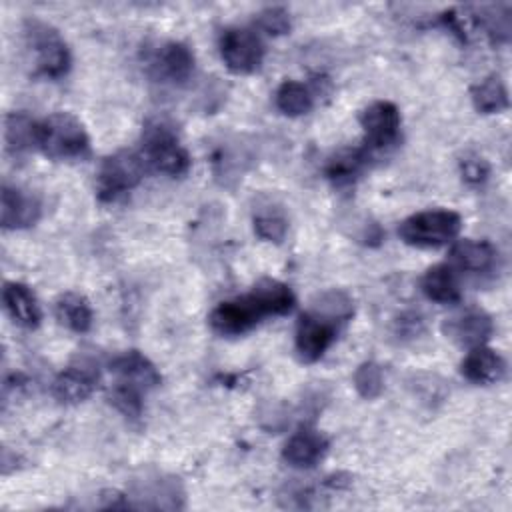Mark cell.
Masks as SVG:
<instances>
[{
    "mask_svg": "<svg viewBox=\"0 0 512 512\" xmlns=\"http://www.w3.org/2000/svg\"><path fill=\"white\" fill-rule=\"evenodd\" d=\"M296 304L288 284L276 278L258 280L244 296L220 302L208 316L210 328L220 336H242L266 316H284Z\"/></svg>",
    "mask_w": 512,
    "mask_h": 512,
    "instance_id": "cell-1",
    "label": "cell"
},
{
    "mask_svg": "<svg viewBox=\"0 0 512 512\" xmlns=\"http://www.w3.org/2000/svg\"><path fill=\"white\" fill-rule=\"evenodd\" d=\"M42 204L32 194L18 186H2L0 200V222L4 230H22L34 226L40 218Z\"/></svg>",
    "mask_w": 512,
    "mask_h": 512,
    "instance_id": "cell-13",
    "label": "cell"
},
{
    "mask_svg": "<svg viewBox=\"0 0 512 512\" xmlns=\"http://www.w3.org/2000/svg\"><path fill=\"white\" fill-rule=\"evenodd\" d=\"M252 226L260 240L280 244L288 232V218L282 208L274 204H262L254 210Z\"/></svg>",
    "mask_w": 512,
    "mask_h": 512,
    "instance_id": "cell-26",
    "label": "cell"
},
{
    "mask_svg": "<svg viewBox=\"0 0 512 512\" xmlns=\"http://www.w3.org/2000/svg\"><path fill=\"white\" fill-rule=\"evenodd\" d=\"M218 48L226 68L234 74H252L262 66L264 44L252 28H226Z\"/></svg>",
    "mask_w": 512,
    "mask_h": 512,
    "instance_id": "cell-8",
    "label": "cell"
},
{
    "mask_svg": "<svg viewBox=\"0 0 512 512\" xmlns=\"http://www.w3.org/2000/svg\"><path fill=\"white\" fill-rule=\"evenodd\" d=\"M142 394L144 390L132 386V384H126V382H120L116 380L108 392V400L110 404L126 418L130 420H138L142 416V410H144V404H142Z\"/></svg>",
    "mask_w": 512,
    "mask_h": 512,
    "instance_id": "cell-27",
    "label": "cell"
},
{
    "mask_svg": "<svg viewBox=\"0 0 512 512\" xmlns=\"http://www.w3.org/2000/svg\"><path fill=\"white\" fill-rule=\"evenodd\" d=\"M442 332L446 338L458 346L474 348L488 342L494 332V322L488 312L478 306H468L442 322Z\"/></svg>",
    "mask_w": 512,
    "mask_h": 512,
    "instance_id": "cell-12",
    "label": "cell"
},
{
    "mask_svg": "<svg viewBox=\"0 0 512 512\" xmlns=\"http://www.w3.org/2000/svg\"><path fill=\"white\" fill-rule=\"evenodd\" d=\"M424 328V322L418 314L414 312H408V314H402L398 320H396V326H394V332L398 338H416Z\"/></svg>",
    "mask_w": 512,
    "mask_h": 512,
    "instance_id": "cell-31",
    "label": "cell"
},
{
    "mask_svg": "<svg viewBox=\"0 0 512 512\" xmlns=\"http://www.w3.org/2000/svg\"><path fill=\"white\" fill-rule=\"evenodd\" d=\"M354 388L366 400L378 398L384 390V372L380 364L362 362L354 372Z\"/></svg>",
    "mask_w": 512,
    "mask_h": 512,
    "instance_id": "cell-28",
    "label": "cell"
},
{
    "mask_svg": "<svg viewBox=\"0 0 512 512\" xmlns=\"http://www.w3.org/2000/svg\"><path fill=\"white\" fill-rule=\"evenodd\" d=\"M4 308L10 318L22 328H36L42 320L40 304L34 292L22 282H6L2 290Z\"/></svg>",
    "mask_w": 512,
    "mask_h": 512,
    "instance_id": "cell-20",
    "label": "cell"
},
{
    "mask_svg": "<svg viewBox=\"0 0 512 512\" xmlns=\"http://www.w3.org/2000/svg\"><path fill=\"white\" fill-rule=\"evenodd\" d=\"M368 160L370 152L364 148V144L356 148H340L332 156H328L324 164V174L336 188H344L358 180V176L368 166Z\"/></svg>",
    "mask_w": 512,
    "mask_h": 512,
    "instance_id": "cell-19",
    "label": "cell"
},
{
    "mask_svg": "<svg viewBox=\"0 0 512 512\" xmlns=\"http://www.w3.org/2000/svg\"><path fill=\"white\" fill-rule=\"evenodd\" d=\"M462 228V218L454 210L436 208V210H422L398 226V236L404 244L414 248H440L444 244L454 242Z\"/></svg>",
    "mask_w": 512,
    "mask_h": 512,
    "instance_id": "cell-4",
    "label": "cell"
},
{
    "mask_svg": "<svg viewBox=\"0 0 512 512\" xmlns=\"http://www.w3.org/2000/svg\"><path fill=\"white\" fill-rule=\"evenodd\" d=\"M142 158L156 172L168 176H184L190 168L188 150L166 122H150L142 134Z\"/></svg>",
    "mask_w": 512,
    "mask_h": 512,
    "instance_id": "cell-5",
    "label": "cell"
},
{
    "mask_svg": "<svg viewBox=\"0 0 512 512\" xmlns=\"http://www.w3.org/2000/svg\"><path fill=\"white\" fill-rule=\"evenodd\" d=\"M472 104L482 114H498L510 106L508 90L498 74H490L470 88Z\"/></svg>",
    "mask_w": 512,
    "mask_h": 512,
    "instance_id": "cell-23",
    "label": "cell"
},
{
    "mask_svg": "<svg viewBox=\"0 0 512 512\" xmlns=\"http://www.w3.org/2000/svg\"><path fill=\"white\" fill-rule=\"evenodd\" d=\"M152 74L170 84H184L194 72V54L182 42H164L150 58Z\"/></svg>",
    "mask_w": 512,
    "mask_h": 512,
    "instance_id": "cell-14",
    "label": "cell"
},
{
    "mask_svg": "<svg viewBox=\"0 0 512 512\" xmlns=\"http://www.w3.org/2000/svg\"><path fill=\"white\" fill-rule=\"evenodd\" d=\"M24 44L32 54V64H34V74L56 80L62 78L72 64V56L68 50V44L60 36V32L38 20L30 18L24 22Z\"/></svg>",
    "mask_w": 512,
    "mask_h": 512,
    "instance_id": "cell-3",
    "label": "cell"
},
{
    "mask_svg": "<svg viewBox=\"0 0 512 512\" xmlns=\"http://www.w3.org/2000/svg\"><path fill=\"white\" fill-rule=\"evenodd\" d=\"M460 172H462V178L468 182V184H484L488 174H490V166L488 162L482 158V156H476V154H468L460 160Z\"/></svg>",
    "mask_w": 512,
    "mask_h": 512,
    "instance_id": "cell-30",
    "label": "cell"
},
{
    "mask_svg": "<svg viewBox=\"0 0 512 512\" xmlns=\"http://www.w3.org/2000/svg\"><path fill=\"white\" fill-rule=\"evenodd\" d=\"M276 108L286 116L308 114L314 106V92L298 80H284L274 96Z\"/></svg>",
    "mask_w": 512,
    "mask_h": 512,
    "instance_id": "cell-25",
    "label": "cell"
},
{
    "mask_svg": "<svg viewBox=\"0 0 512 512\" xmlns=\"http://www.w3.org/2000/svg\"><path fill=\"white\" fill-rule=\"evenodd\" d=\"M144 158L134 150H118L106 156L96 176V194L102 202H114L134 190L144 176Z\"/></svg>",
    "mask_w": 512,
    "mask_h": 512,
    "instance_id": "cell-6",
    "label": "cell"
},
{
    "mask_svg": "<svg viewBox=\"0 0 512 512\" xmlns=\"http://www.w3.org/2000/svg\"><path fill=\"white\" fill-rule=\"evenodd\" d=\"M506 362L504 358L488 348V346H474L468 350L464 360L460 362V374L472 384H494L504 378Z\"/></svg>",
    "mask_w": 512,
    "mask_h": 512,
    "instance_id": "cell-17",
    "label": "cell"
},
{
    "mask_svg": "<svg viewBox=\"0 0 512 512\" xmlns=\"http://www.w3.org/2000/svg\"><path fill=\"white\" fill-rule=\"evenodd\" d=\"M328 452V438L312 426L298 428L282 448V460L294 468H312Z\"/></svg>",
    "mask_w": 512,
    "mask_h": 512,
    "instance_id": "cell-15",
    "label": "cell"
},
{
    "mask_svg": "<svg viewBox=\"0 0 512 512\" xmlns=\"http://www.w3.org/2000/svg\"><path fill=\"white\" fill-rule=\"evenodd\" d=\"M110 372L116 380L132 384L144 392L156 388L162 382L156 366L138 350H126L110 360Z\"/></svg>",
    "mask_w": 512,
    "mask_h": 512,
    "instance_id": "cell-16",
    "label": "cell"
},
{
    "mask_svg": "<svg viewBox=\"0 0 512 512\" xmlns=\"http://www.w3.org/2000/svg\"><path fill=\"white\" fill-rule=\"evenodd\" d=\"M56 320L76 334H84L92 328V308L90 302L78 292H64L54 302Z\"/></svg>",
    "mask_w": 512,
    "mask_h": 512,
    "instance_id": "cell-22",
    "label": "cell"
},
{
    "mask_svg": "<svg viewBox=\"0 0 512 512\" xmlns=\"http://www.w3.org/2000/svg\"><path fill=\"white\" fill-rule=\"evenodd\" d=\"M360 126L364 130V148L372 154L374 150L390 148L400 138V110L388 100H376L368 104L360 116Z\"/></svg>",
    "mask_w": 512,
    "mask_h": 512,
    "instance_id": "cell-9",
    "label": "cell"
},
{
    "mask_svg": "<svg viewBox=\"0 0 512 512\" xmlns=\"http://www.w3.org/2000/svg\"><path fill=\"white\" fill-rule=\"evenodd\" d=\"M36 148L50 160H82L90 154V138L76 116L54 112L36 122Z\"/></svg>",
    "mask_w": 512,
    "mask_h": 512,
    "instance_id": "cell-2",
    "label": "cell"
},
{
    "mask_svg": "<svg viewBox=\"0 0 512 512\" xmlns=\"http://www.w3.org/2000/svg\"><path fill=\"white\" fill-rule=\"evenodd\" d=\"M498 252L486 240H458L450 248V266L472 272V274H486L496 266Z\"/></svg>",
    "mask_w": 512,
    "mask_h": 512,
    "instance_id": "cell-18",
    "label": "cell"
},
{
    "mask_svg": "<svg viewBox=\"0 0 512 512\" xmlns=\"http://www.w3.org/2000/svg\"><path fill=\"white\" fill-rule=\"evenodd\" d=\"M256 26L270 34V36H280V34H288L292 28V20H290V12L282 6H270L264 8L258 16H256Z\"/></svg>",
    "mask_w": 512,
    "mask_h": 512,
    "instance_id": "cell-29",
    "label": "cell"
},
{
    "mask_svg": "<svg viewBox=\"0 0 512 512\" xmlns=\"http://www.w3.org/2000/svg\"><path fill=\"white\" fill-rule=\"evenodd\" d=\"M132 508L146 510H178L184 506V490L178 478L154 474L134 482V494L130 496Z\"/></svg>",
    "mask_w": 512,
    "mask_h": 512,
    "instance_id": "cell-11",
    "label": "cell"
},
{
    "mask_svg": "<svg viewBox=\"0 0 512 512\" xmlns=\"http://www.w3.org/2000/svg\"><path fill=\"white\" fill-rule=\"evenodd\" d=\"M342 326L344 322L308 306V310L300 314L294 332V346L298 358L308 364L320 360L336 340Z\"/></svg>",
    "mask_w": 512,
    "mask_h": 512,
    "instance_id": "cell-7",
    "label": "cell"
},
{
    "mask_svg": "<svg viewBox=\"0 0 512 512\" xmlns=\"http://www.w3.org/2000/svg\"><path fill=\"white\" fill-rule=\"evenodd\" d=\"M4 142L12 154L36 148V122L24 112H10L4 118Z\"/></svg>",
    "mask_w": 512,
    "mask_h": 512,
    "instance_id": "cell-24",
    "label": "cell"
},
{
    "mask_svg": "<svg viewBox=\"0 0 512 512\" xmlns=\"http://www.w3.org/2000/svg\"><path fill=\"white\" fill-rule=\"evenodd\" d=\"M420 288L428 300L438 304H454L462 296L456 268L450 264L430 266L420 280Z\"/></svg>",
    "mask_w": 512,
    "mask_h": 512,
    "instance_id": "cell-21",
    "label": "cell"
},
{
    "mask_svg": "<svg viewBox=\"0 0 512 512\" xmlns=\"http://www.w3.org/2000/svg\"><path fill=\"white\" fill-rule=\"evenodd\" d=\"M100 370L98 364L86 356L66 366L52 382V394L62 404L84 402L98 386Z\"/></svg>",
    "mask_w": 512,
    "mask_h": 512,
    "instance_id": "cell-10",
    "label": "cell"
}]
</instances>
